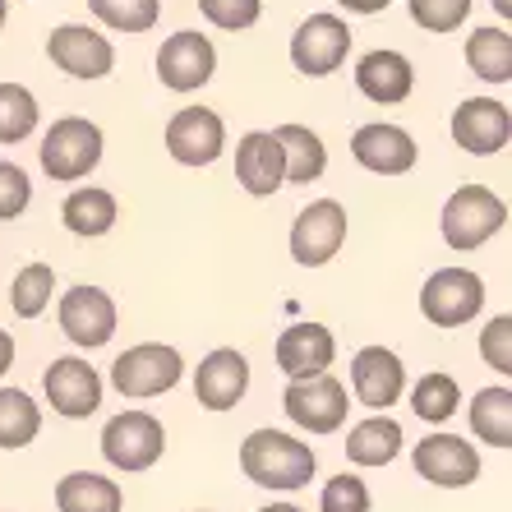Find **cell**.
<instances>
[{"instance_id": "cell-1", "label": "cell", "mask_w": 512, "mask_h": 512, "mask_svg": "<svg viewBox=\"0 0 512 512\" xmlns=\"http://www.w3.org/2000/svg\"><path fill=\"white\" fill-rule=\"evenodd\" d=\"M240 471L263 489H305L314 476V448L282 429H254L240 443Z\"/></svg>"}, {"instance_id": "cell-2", "label": "cell", "mask_w": 512, "mask_h": 512, "mask_svg": "<svg viewBox=\"0 0 512 512\" xmlns=\"http://www.w3.org/2000/svg\"><path fill=\"white\" fill-rule=\"evenodd\" d=\"M503 222H508V208H503V199L494 190H485V185H462L453 199L443 203V240H448L457 254L480 250L494 231H503Z\"/></svg>"}, {"instance_id": "cell-3", "label": "cell", "mask_w": 512, "mask_h": 512, "mask_svg": "<svg viewBox=\"0 0 512 512\" xmlns=\"http://www.w3.org/2000/svg\"><path fill=\"white\" fill-rule=\"evenodd\" d=\"M162 453H167V429H162L157 416H148V411H120L102 429V457L116 471H125V476L157 466Z\"/></svg>"}, {"instance_id": "cell-4", "label": "cell", "mask_w": 512, "mask_h": 512, "mask_svg": "<svg viewBox=\"0 0 512 512\" xmlns=\"http://www.w3.org/2000/svg\"><path fill=\"white\" fill-rule=\"evenodd\" d=\"M102 162V130L84 116L56 120L42 139V171L51 180H84Z\"/></svg>"}, {"instance_id": "cell-5", "label": "cell", "mask_w": 512, "mask_h": 512, "mask_svg": "<svg viewBox=\"0 0 512 512\" xmlns=\"http://www.w3.org/2000/svg\"><path fill=\"white\" fill-rule=\"evenodd\" d=\"M180 374H185V360H180L176 346H162V342H143L130 346L125 356H116L111 365V383H116L120 397H157L176 388Z\"/></svg>"}, {"instance_id": "cell-6", "label": "cell", "mask_w": 512, "mask_h": 512, "mask_svg": "<svg viewBox=\"0 0 512 512\" xmlns=\"http://www.w3.org/2000/svg\"><path fill=\"white\" fill-rule=\"evenodd\" d=\"M420 310L434 328H462L485 310V282L471 268H439L420 291Z\"/></svg>"}, {"instance_id": "cell-7", "label": "cell", "mask_w": 512, "mask_h": 512, "mask_svg": "<svg viewBox=\"0 0 512 512\" xmlns=\"http://www.w3.org/2000/svg\"><path fill=\"white\" fill-rule=\"evenodd\" d=\"M286 416L310 434H337L346 425V388L333 374H314V379H291L282 393Z\"/></svg>"}, {"instance_id": "cell-8", "label": "cell", "mask_w": 512, "mask_h": 512, "mask_svg": "<svg viewBox=\"0 0 512 512\" xmlns=\"http://www.w3.org/2000/svg\"><path fill=\"white\" fill-rule=\"evenodd\" d=\"M346 240V208L337 199H319L310 208H300L296 227H291V259L300 268H323L342 250Z\"/></svg>"}, {"instance_id": "cell-9", "label": "cell", "mask_w": 512, "mask_h": 512, "mask_svg": "<svg viewBox=\"0 0 512 512\" xmlns=\"http://www.w3.org/2000/svg\"><path fill=\"white\" fill-rule=\"evenodd\" d=\"M346 51H351V28H346V19H337V14H310V19L296 28V37H291V60H296V70L310 74V79L333 74L346 60Z\"/></svg>"}, {"instance_id": "cell-10", "label": "cell", "mask_w": 512, "mask_h": 512, "mask_svg": "<svg viewBox=\"0 0 512 512\" xmlns=\"http://www.w3.org/2000/svg\"><path fill=\"white\" fill-rule=\"evenodd\" d=\"M213 70H217L213 42L203 33H194V28L171 33L167 42H162V51H157V79H162L171 93H194V88H203L213 79Z\"/></svg>"}, {"instance_id": "cell-11", "label": "cell", "mask_w": 512, "mask_h": 512, "mask_svg": "<svg viewBox=\"0 0 512 512\" xmlns=\"http://www.w3.org/2000/svg\"><path fill=\"white\" fill-rule=\"evenodd\" d=\"M60 328L74 346H107L116 333V300L102 286H70L60 296Z\"/></svg>"}, {"instance_id": "cell-12", "label": "cell", "mask_w": 512, "mask_h": 512, "mask_svg": "<svg viewBox=\"0 0 512 512\" xmlns=\"http://www.w3.org/2000/svg\"><path fill=\"white\" fill-rule=\"evenodd\" d=\"M227 148V130H222V116L208 107H185L171 116L167 125V153L176 157L180 167H208L217 162Z\"/></svg>"}, {"instance_id": "cell-13", "label": "cell", "mask_w": 512, "mask_h": 512, "mask_svg": "<svg viewBox=\"0 0 512 512\" xmlns=\"http://www.w3.org/2000/svg\"><path fill=\"white\" fill-rule=\"evenodd\" d=\"M47 402L65 420H88L102 406V374L79 356H60L47 370Z\"/></svg>"}, {"instance_id": "cell-14", "label": "cell", "mask_w": 512, "mask_h": 512, "mask_svg": "<svg viewBox=\"0 0 512 512\" xmlns=\"http://www.w3.org/2000/svg\"><path fill=\"white\" fill-rule=\"evenodd\" d=\"M416 476H425L429 485H443V489H462L480 476V457L476 448L457 434H429V439L416 443Z\"/></svg>"}, {"instance_id": "cell-15", "label": "cell", "mask_w": 512, "mask_h": 512, "mask_svg": "<svg viewBox=\"0 0 512 512\" xmlns=\"http://www.w3.org/2000/svg\"><path fill=\"white\" fill-rule=\"evenodd\" d=\"M250 388V360L240 356L236 346H217L199 360V374H194V397L208 411H231V406L245 397Z\"/></svg>"}, {"instance_id": "cell-16", "label": "cell", "mask_w": 512, "mask_h": 512, "mask_svg": "<svg viewBox=\"0 0 512 512\" xmlns=\"http://www.w3.org/2000/svg\"><path fill=\"white\" fill-rule=\"evenodd\" d=\"M453 139L476 157L503 153L512 139V111L503 102H494V97H471L453 116Z\"/></svg>"}, {"instance_id": "cell-17", "label": "cell", "mask_w": 512, "mask_h": 512, "mask_svg": "<svg viewBox=\"0 0 512 512\" xmlns=\"http://www.w3.org/2000/svg\"><path fill=\"white\" fill-rule=\"evenodd\" d=\"M47 56L56 60L65 74H74V79H102V74H111V65H116L111 42L84 24H60L56 33L47 37Z\"/></svg>"}, {"instance_id": "cell-18", "label": "cell", "mask_w": 512, "mask_h": 512, "mask_svg": "<svg viewBox=\"0 0 512 512\" xmlns=\"http://www.w3.org/2000/svg\"><path fill=\"white\" fill-rule=\"evenodd\" d=\"M351 388H356V402L370 406V411H388V406L402 397L406 388V370L402 360L388 351V346H365L351 360Z\"/></svg>"}, {"instance_id": "cell-19", "label": "cell", "mask_w": 512, "mask_h": 512, "mask_svg": "<svg viewBox=\"0 0 512 512\" xmlns=\"http://www.w3.org/2000/svg\"><path fill=\"white\" fill-rule=\"evenodd\" d=\"M351 157H356L365 171H374V176H402V171L416 167V143H411V134H406L402 125L374 120V125H360L356 130Z\"/></svg>"}, {"instance_id": "cell-20", "label": "cell", "mask_w": 512, "mask_h": 512, "mask_svg": "<svg viewBox=\"0 0 512 512\" xmlns=\"http://www.w3.org/2000/svg\"><path fill=\"white\" fill-rule=\"evenodd\" d=\"M337 356V342L323 323H291L282 337H277V370L286 379H314V374H328Z\"/></svg>"}, {"instance_id": "cell-21", "label": "cell", "mask_w": 512, "mask_h": 512, "mask_svg": "<svg viewBox=\"0 0 512 512\" xmlns=\"http://www.w3.org/2000/svg\"><path fill=\"white\" fill-rule=\"evenodd\" d=\"M236 180L254 199H268V194L282 190L286 171H282V143H277V134L254 130L236 143Z\"/></svg>"}, {"instance_id": "cell-22", "label": "cell", "mask_w": 512, "mask_h": 512, "mask_svg": "<svg viewBox=\"0 0 512 512\" xmlns=\"http://www.w3.org/2000/svg\"><path fill=\"white\" fill-rule=\"evenodd\" d=\"M356 88L379 107H393V102H406L411 88H416V70L402 51H370V56L356 65Z\"/></svg>"}, {"instance_id": "cell-23", "label": "cell", "mask_w": 512, "mask_h": 512, "mask_svg": "<svg viewBox=\"0 0 512 512\" xmlns=\"http://www.w3.org/2000/svg\"><path fill=\"white\" fill-rule=\"evenodd\" d=\"M56 508L60 512H120L125 508V494L111 476H97V471H70L60 476L56 485Z\"/></svg>"}, {"instance_id": "cell-24", "label": "cell", "mask_w": 512, "mask_h": 512, "mask_svg": "<svg viewBox=\"0 0 512 512\" xmlns=\"http://www.w3.org/2000/svg\"><path fill=\"white\" fill-rule=\"evenodd\" d=\"M273 134H277V143H282L286 185H310V180L323 176L328 148H323V139L310 130V125H282V130H273Z\"/></svg>"}, {"instance_id": "cell-25", "label": "cell", "mask_w": 512, "mask_h": 512, "mask_svg": "<svg viewBox=\"0 0 512 512\" xmlns=\"http://www.w3.org/2000/svg\"><path fill=\"white\" fill-rule=\"evenodd\" d=\"M397 453H402V425L388 416L360 420V425H351V434H346V457L356 466H388Z\"/></svg>"}, {"instance_id": "cell-26", "label": "cell", "mask_w": 512, "mask_h": 512, "mask_svg": "<svg viewBox=\"0 0 512 512\" xmlns=\"http://www.w3.org/2000/svg\"><path fill=\"white\" fill-rule=\"evenodd\" d=\"M116 194L111 190H97V185H88V190H74L70 199H65V208H60V222L74 231V236H107L111 227H116Z\"/></svg>"}, {"instance_id": "cell-27", "label": "cell", "mask_w": 512, "mask_h": 512, "mask_svg": "<svg viewBox=\"0 0 512 512\" xmlns=\"http://www.w3.org/2000/svg\"><path fill=\"white\" fill-rule=\"evenodd\" d=\"M466 65L485 84H508L512 79V33L508 28H480L466 37Z\"/></svg>"}, {"instance_id": "cell-28", "label": "cell", "mask_w": 512, "mask_h": 512, "mask_svg": "<svg viewBox=\"0 0 512 512\" xmlns=\"http://www.w3.org/2000/svg\"><path fill=\"white\" fill-rule=\"evenodd\" d=\"M471 429L476 439H485L489 448H512V393L508 388H485L471 402Z\"/></svg>"}, {"instance_id": "cell-29", "label": "cell", "mask_w": 512, "mask_h": 512, "mask_svg": "<svg viewBox=\"0 0 512 512\" xmlns=\"http://www.w3.org/2000/svg\"><path fill=\"white\" fill-rule=\"evenodd\" d=\"M42 429V411L19 388H0V448H28Z\"/></svg>"}, {"instance_id": "cell-30", "label": "cell", "mask_w": 512, "mask_h": 512, "mask_svg": "<svg viewBox=\"0 0 512 512\" xmlns=\"http://www.w3.org/2000/svg\"><path fill=\"white\" fill-rule=\"evenodd\" d=\"M457 402H462V388H457L453 374H425L411 388V411L420 420H429V425H443L457 411Z\"/></svg>"}, {"instance_id": "cell-31", "label": "cell", "mask_w": 512, "mask_h": 512, "mask_svg": "<svg viewBox=\"0 0 512 512\" xmlns=\"http://www.w3.org/2000/svg\"><path fill=\"white\" fill-rule=\"evenodd\" d=\"M37 130V97L24 84H0V143H24Z\"/></svg>"}, {"instance_id": "cell-32", "label": "cell", "mask_w": 512, "mask_h": 512, "mask_svg": "<svg viewBox=\"0 0 512 512\" xmlns=\"http://www.w3.org/2000/svg\"><path fill=\"white\" fill-rule=\"evenodd\" d=\"M51 291H56V273H51L47 263L19 268V277H14V286H10L14 314H19V319H37V314L51 305Z\"/></svg>"}, {"instance_id": "cell-33", "label": "cell", "mask_w": 512, "mask_h": 512, "mask_svg": "<svg viewBox=\"0 0 512 512\" xmlns=\"http://www.w3.org/2000/svg\"><path fill=\"white\" fill-rule=\"evenodd\" d=\"M88 10L116 33H148L157 24V0H88Z\"/></svg>"}, {"instance_id": "cell-34", "label": "cell", "mask_w": 512, "mask_h": 512, "mask_svg": "<svg viewBox=\"0 0 512 512\" xmlns=\"http://www.w3.org/2000/svg\"><path fill=\"white\" fill-rule=\"evenodd\" d=\"M471 14V0H411V19L425 33H453Z\"/></svg>"}, {"instance_id": "cell-35", "label": "cell", "mask_w": 512, "mask_h": 512, "mask_svg": "<svg viewBox=\"0 0 512 512\" xmlns=\"http://www.w3.org/2000/svg\"><path fill=\"white\" fill-rule=\"evenodd\" d=\"M199 10L208 24L227 28V33H240V28H254L263 14V0H199Z\"/></svg>"}, {"instance_id": "cell-36", "label": "cell", "mask_w": 512, "mask_h": 512, "mask_svg": "<svg viewBox=\"0 0 512 512\" xmlns=\"http://www.w3.org/2000/svg\"><path fill=\"white\" fill-rule=\"evenodd\" d=\"M319 512H370V489L360 476H333L323 485Z\"/></svg>"}, {"instance_id": "cell-37", "label": "cell", "mask_w": 512, "mask_h": 512, "mask_svg": "<svg viewBox=\"0 0 512 512\" xmlns=\"http://www.w3.org/2000/svg\"><path fill=\"white\" fill-rule=\"evenodd\" d=\"M480 356H485L489 370L512 374V319L508 314H499V319H489V328H480Z\"/></svg>"}, {"instance_id": "cell-38", "label": "cell", "mask_w": 512, "mask_h": 512, "mask_svg": "<svg viewBox=\"0 0 512 512\" xmlns=\"http://www.w3.org/2000/svg\"><path fill=\"white\" fill-rule=\"evenodd\" d=\"M33 203V180L14 162H0V222H14Z\"/></svg>"}, {"instance_id": "cell-39", "label": "cell", "mask_w": 512, "mask_h": 512, "mask_svg": "<svg viewBox=\"0 0 512 512\" xmlns=\"http://www.w3.org/2000/svg\"><path fill=\"white\" fill-rule=\"evenodd\" d=\"M342 10H351V14H379V10H388L393 0H337Z\"/></svg>"}, {"instance_id": "cell-40", "label": "cell", "mask_w": 512, "mask_h": 512, "mask_svg": "<svg viewBox=\"0 0 512 512\" xmlns=\"http://www.w3.org/2000/svg\"><path fill=\"white\" fill-rule=\"evenodd\" d=\"M10 365H14V337L0 328V374L10 370Z\"/></svg>"}, {"instance_id": "cell-41", "label": "cell", "mask_w": 512, "mask_h": 512, "mask_svg": "<svg viewBox=\"0 0 512 512\" xmlns=\"http://www.w3.org/2000/svg\"><path fill=\"white\" fill-rule=\"evenodd\" d=\"M259 512H300L296 503H268V508H259Z\"/></svg>"}, {"instance_id": "cell-42", "label": "cell", "mask_w": 512, "mask_h": 512, "mask_svg": "<svg viewBox=\"0 0 512 512\" xmlns=\"http://www.w3.org/2000/svg\"><path fill=\"white\" fill-rule=\"evenodd\" d=\"M494 10H499L503 19H508V14H512V0H494Z\"/></svg>"}, {"instance_id": "cell-43", "label": "cell", "mask_w": 512, "mask_h": 512, "mask_svg": "<svg viewBox=\"0 0 512 512\" xmlns=\"http://www.w3.org/2000/svg\"><path fill=\"white\" fill-rule=\"evenodd\" d=\"M5 14H10V0H0V28H5Z\"/></svg>"}]
</instances>
